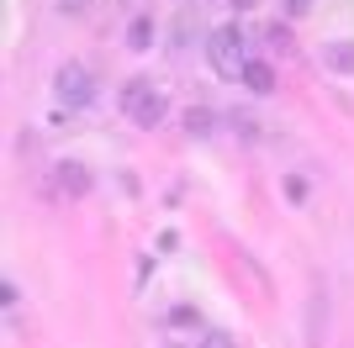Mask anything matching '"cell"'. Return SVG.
<instances>
[{"label": "cell", "instance_id": "6da1fadb", "mask_svg": "<svg viewBox=\"0 0 354 348\" xmlns=\"http://www.w3.org/2000/svg\"><path fill=\"white\" fill-rule=\"evenodd\" d=\"M207 58H212V69H217L222 79H238L243 64H249V43H243V32H238V27H217L207 37Z\"/></svg>", "mask_w": 354, "mask_h": 348}, {"label": "cell", "instance_id": "7a4b0ae2", "mask_svg": "<svg viewBox=\"0 0 354 348\" xmlns=\"http://www.w3.org/2000/svg\"><path fill=\"white\" fill-rule=\"evenodd\" d=\"M53 95H59L64 111H85V106L95 101V74H90L85 64H64V69L53 74Z\"/></svg>", "mask_w": 354, "mask_h": 348}, {"label": "cell", "instance_id": "3957f363", "mask_svg": "<svg viewBox=\"0 0 354 348\" xmlns=\"http://www.w3.org/2000/svg\"><path fill=\"white\" fill-rule=\"evenodd\" d=\"M122 111L133 116L138 127H159L164 122V95L148 85V79H127V85H122Z\"/></svg>", "mask_w": 354, "mask_h": 348}, {"label": "cell", "instance_id": "277c9868", "mask_svg": "<svg viewBox=\"0 0 354 348\" xmlns=\"http://www.w3.org/2000/svg\"><path fill=\"white\" fill-rule=\"evenodd\" d=\"M53 180H59V190H64V195H90V190H95V180H90V169H85L80 159H64Z\"/></svg>", "mask_w": 354, "mask_h": 348}, {"label": "cell", "instance_id": "5b68a950", "mask_svg": "<svg viewBox=\"0 0 354 348\" xmlns=\"http://www.w3.org/2000/svg\"><path fill=\"white\" fill-rule=\"evenodd\" d=\"M238 79H243V85H249L254 95H270V90H275V69H270L265 58H249V64H243V74H238Z\"/></svg>", "mask_w": 354, "mask_h": 348}, {"label": "cell", "instance_id": "8992f818", "mask_svg": "<svg viewBox=\"0 0 354 348\" xmlns=\"http://www.w3.org/2000/svg\"><path fill=\"white\" fill-rule=\"evenodd\" d=\"M323 333H328V301H323V290H317L312 306H307V343L317 348V343H323Z\"/></svg>", "mask_w": 354, "mask_h": 348}, {"label": "cell", "instance_id": "52a82bcc", "mask_svg": "<svg viewBox=\"0 0 354 348\" xmlns=\"http://www.w3.org/2000/svg\"><path fill=\"white\" fill-rule=\"evenodd\" d=\"M323 64L333 74H354V43H344V37L339 43H323Z\"/></svg>", "mask_w": 354, "mask_h": 348}, {"label": "cell", "instance_id": "ba28073f", "mask_svg": "<svg viewBox=\"0 0 354 348\" xmlns=\"http://www.w3.org/2000/svg\"><path fill=\"white\" fill-rule=\"evenodd\" d=\"M185 132H191V137H212V132H217V116H212L207 106H191V111H185Z\"/></svg>", "mask_w": 354, "mask_h": 348}, {"label": "cell", "instance_id": "9c48e42d", "mask_svg": "<svg viewBox=\"0 0 354 348\" xmlns=\"http://www.w3.org/2000/svg\"><path fill=\"white\" fill-rule=\"evenodd\" d=\"M127 48H133V53L153 48V21H148V16H133V21H127Z\"/></svg>", "mask_w": 354, "mask_h": 348}, {"label": "cell", "instance_id": "30bf717a", "mask_svg": "<svg viewBox=\"0 0 354 348\" xmlns=\"http://www.w3.org/2000/svg\"><path fill=\"white\" fill-rule=\"evenodd\" d=\"M227 127H233L238 137H249V143H254V137H259V122H254L249 111H233V116H227Z\"/></svg>", "mask_w": 354, "mask_h": 348}, {"label": "cell", "instance_id": "8fae6325", "mask_svg": "<svg viewBox=\"0 0 354 348\" xmlns=\"http://www.w3.org/2000/svg\"><path fill=\"white\" fill-rule=\"evenodd\" d=\"M169 322H175V327H201V311H196V306H175Z\"/></svg>", "mask_w": 354, "mask_h": 348}, {"label": "cell", "instance_id": "7c38bea8", "mask_svg": "<svg viewBox=\"0 0 354 348\" xmlns=\"http://www.w3.org/2000/svg\"><path fill=\"white\" fill-rule=\"evenodd\" d=\"M265 43L275 48V53H286V48H291V32H286V27H275V21H270V27H265Z\"/></svg>", "mask_w": 354, "mask_h": 348}, {"label": "cell", "instance_id": "4fadbf2b", "mask_svg": "<svg viewBox=\"0 0 354 348\" xmlns=\"http://www.w3.org/2000/svg\"><path fill=\"white\" fill-rule=\"evenodd\" d=\"M196 348H238V343L227 333H201V338H196Z\"/></svg>", "mask_w": 354, "mask_h": 348}, {"label": "cell", "instance_id": "5bb4252c", "mask_svg": "<svg viewBox=\"0 0 354 348\" xmlns=\"http://www.w3.org/2000/svg\"><path fill=\"white\" fill-rule=\"evenodd\" d=\"M175 37H180V43H191V37H196V27H191V16H175Z\"/></svg>", "mask_w": 354, "mask_h": 348}, {"label": "cell", "instance_id": "9a60e30c", "mask_svg": "<svg viewBox=\"0 0 354 348\" xmlns=\"http://www.w3.org/2000/svg\"><path fill=\"white\" fill-rule=\"evenodd\" d=\"M281 11H286V16H307L312 0H281Z\"/></svg>", "mask_w": 354, "mask_h": 348}, {"label": "cell", "instance_id": "2e32d148", "mask_svg": "<svg viewBox=\"0 0 354 348\" xmlns=\"http://www.w3.org/2000/svg\"><path fill=\"white\" fill-rule=\"evenodd\" d=\"M59 11H64V16H85L90 0H59Z\"/></svg>", "mask_w": 354, "mask_h": 348}, {"label": "cell", "instance_id": "e0dca14e", "mask_svg": "<svg viewBox=\"0 0 354 348\" xmlns=\"http://www.w3.org/2000/svg\"><path fill=\"white\" fill-rule=\"evenodd\" d=\"M286 195H291V201H307V180H286Z\"/></svg>", "mask_w": 354, "mask_h": 348}, {"label": "cell", "instance_id": "ac0fdd59", "mask_svg": "<svg viewBox=\"0 0 354 348\" xmlns=\"http://www.w3.org/2000/svg\"><path fill=\"white\" fill-rule=\"evenodd\" d=\"M227 6H233V11H254V6H259V0H227Z\"/></svg>", "mask_w": 354, "mask_h": 348}, {"label": "cell", "instance_id": "d6986e66", "mask_svg": "<svg viewBox=\"0 0 354 348\" xmlns=\"http://www.w3.org/2000/svg\"><path fill=\"white\" fill-rule=\"evenodd\" d=\"M169 348H185V343H169Z\"/></svg>", "mask_w": 354, "mask_h": 348}]
</instances>
